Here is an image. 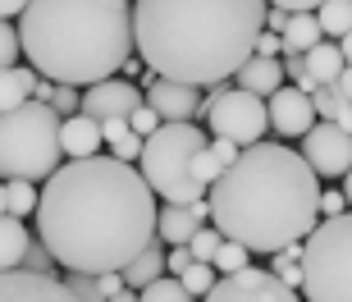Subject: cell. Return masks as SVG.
I'll use <instances>...</instances> for the list:
<instances>
[{"label":"cell","instance_id":"6da1fadb","mask_svg":"<svg viewBox=\"0 0 352 302\" xmlns=\"http://www.w3.org/2000/svg\"><path fill=\"white\" fill-rule=\"evenodd\" d=\"M156 193L129 160H69L41 184V248L69 275H124L156 243Z\"/></svg>","mask_w":352,"mask_h":302},{"label":"cell","instance_id":"7a4b0ae2","mask_svg":"<svg viewBox=\"0 0 352 302\" xmlns=\"http://www.w3.org/2000/svg\"><path fill=\"white\" fill-rule=\"evenodd\" d=\"M265 0H133L138 60L156 78L224 87L256 55Z\"/></svg>","mask_w":352,"mask_h":302},{"label":"cell","instance_id":"3957f363","mask_svg":"<svg viewBox=\"0 0 352 302\" xmlns=\"http://www.w3.org/2000/svg\"><path fill=\"white\" fill-rule=\"evenodd\" d=\"M210 220L229 243L248 252H284L311 238L320 224V179L284 142H256L229 165L210 188Z\"/></svg>","mask_w":352,"mask_h":302},{"label":"cell","instance_id":"277c9868","mask_svg":"<svg viewBox=\"0 0 352 302\" xmlns=\"http://www.w3.org/2000/svg\"><path fill=\"white\" fill-rule=\"evenodd\" d=\"M19 41L41 78L87 92L138 55L133 0H28Z\"/></svg>","mask_w":352,"mask_h":302},{"label":"cell","instance_id":"5b68a950","mask_svg":"<svg viewBox=\"0 0 352 302\" xmlns=\"http://www.w3.org/2000/svg\"><path fill=\"white\" fill-rule=\"evenodd\" d=\"M210 147V133L197 124H160L142 147V170L146 188L156 193L165 206H201L210 197V188L197 179V156Z\"/></svg>","mask_w":352,"mask_h":302},{"label":"cell","instance_id":"8992f818","mask_svg":"<svg viewBox=\"0 0 352 302\" xmlns=\"http://www.w3.org/2000/svg\"><path fill=\"white\" fill-rule=\"evenodd\" d=\"M60 124H65V119L41 101L5 110V115H0V179H5V184H14V179L46 184V179L60 170V156H65Z\"/></svg>","mask_w":352,"mask_h":302},{"label":"cell","instance_id":"52a82bcc","mask_svg":"<svg viewBox=\"0 0 352 302\" xmlns=\"http://www.w3.org/2000/svg\"><path fill=\"white\" fill-rule=\"evenodd\" d=\"M302 275L307 302H352V211L311 229Z\"/></svg>","mask_w":352,"mask_h":302},{"label":"cell","instance_id":"ba28073f","mask_svg":"<svg viewBox=\"0 0 352 302\" xmlns=\"http://www.w3.org/2000/svg\"><path fill=\"white\" fill-rule=\"evenodd\" d=\"M206 124L210 138H229L243 151L256 142H265V129H270V110H265L261 96L238 92V87H215L206 101Z\"/></svg>","mask_w":352,"mask_h":302},{"label":"cell","instance_id":"9c48e42d","mask_svg":"<svg viewBox=\"0 0 352 302\" xmlns=\"http://www.w3.org/2000/svg\"><path fill=\"white\" fill-rule=\"evenodd\" d=\"M201 302H302V293L288 289L284 279H274L261 266H248L238 275H220V284Z\"/></svg>","mask_w":352,"mask_h":302},{"label":"cell","instance_id":"30bf717a","mask_svg":"<svg viewBox=\"0 0 352 302\" xmlns=\"http://www.w3.org/2000/svg\"><path fill=\"white\" fill-rule=\"evenodd\" d=\"M302 160L316 170V179H343L352 170V133H343L339 124H316L302 138Z\"/></svg>","mask_w":352,"mask_h":302},{"label":"cell","instance_id":"8fae6325","mask_svg":"<svg viewBox=\"0 0 352 302\" xmlns=\"http://www.w3.org/2000/svg\"><path fill=\"white\" fill-rule=\"evenodd\" d=\"M142 105H146V87H138V83H129V78H105V83H96V87L82 92L78 115L105 124V119H129L133 110H142Z\"/></svg>","mask_w":352,"mask_h":302},{"label":"cell","instance_id":"7c38bea8","mask_svg":"<svg viewBox=\"0 0 352 302\" xmlns=\"http://www.w3.org/2000/svg\"><path fill=\"white\" fill-rule=\"evenodd\" d=\"M146 105L160 115V124H192L206 101H201V87H188V83L174 78H151L146 83Z\"/></svg>","mask_w":352,"mask_h":302},{"label":"cell","instance_id":"4fadbf2b","mask_svg":"<svg viewBox=\"0 0 352 302\" xmlns=\"http://www.w3.org/2000/svg\"><path fill=\"white\" fill-rule=\"evenodd\" d=\"M265 110H270V129L279 133V138H307V133L320 124L311 96L302 92V87H293V83H284V87L265 101Z\"/></svg>","mask_w":352,"mask_h":302},{"label":"cell","instance_id":"5bb4252c","mask_svg":"<svg viewBox=\"0 0 352 302\" xmlns=\"http://www.w3.org/2000/svg\"><path fill=\"white\" fill-rule=\"evenodd\" d=\"M0 302H78L60 275H32V270H5Z\"/></svg>","mask_w":352,"mask_h":302},{"label":"cell","instance_id":"9a60e30c","mask_svg":"<svg viewBox=\"0 0 352 302\" xmlns=\"http://www.w3.org/2000/svg\"><path fill=\"white\" fill-rule=\"evenodd\" d=\"M210 206L201 202V206H160V220H156V238L165 243V248H188L197 238V229L206 224Z\"/></svg>","mask_w":352,"mask_h":302},{"label":"cell","instance_id":"2e32d148","mask_svg":"<svg viewBox=\"0 0 352 302\" xmlns=\"http://www.w3.org/2000/svg\"><path fill=\"white\" fill-rule=\"evenodd\" d=\"M234 87H238V92L261 96V101H270V96L284 87V60H265V55H252L248 65L238 69Z\"/></svg>","mask_w":352,"mask_h":302},{"label":"cell","instance_id":"e0dca14e","mask_svg":"<svg viewBox=\"0 0 352 302\" xmlns=\"http://www.w3.org/2000/svg\"><path fill=\"white\" fill-rule=\"evenodd\" d=\"M60 147H65V156L69 160H87V156H101V147H105V133L96 119L87 115H74L60 124Z\"/></svg>","mask_w":352,"mask_h":302},{"label":"cell","instance_id":"ac0fdd59","mask_svg":"<svg viewBox=\"0 0 352 302\" xmlns=\"http://www.w3.org/2000/svg\"><path fill=\"white\" fill-rule=\"evenodd\" d=\"M41 74L32 65H14V69H0V115L5 110H19V105L32 101V92H37Z\"/></svg>","mask_w":352,"mask_h":302},{"label":"cell","instance_id":"d6986e66","mask_svg":"<svg viewBox=\"0 0 352 302\" xmlns=\"http://www.w3.org/2000/svg\"><path fill=\"white\" fill-rule=\"evenodd\" d=\"M28 248H32V238H28L23 220L0 215V275H5V270H23Z\"/></svg>","mask_w":352,"mask_h":302},{"label":"cell","instance_id":"ffe728a7","mask_svg":"<svg viewBox=\"0 0 352 302\" xmlns=\"http://www.w3.org/2000/svg\"><path fill=\"white\" fill-rule=\"evenodd\" d=\"M101 133H105V147H110V156H115V160H129V165H138V160H142L146 138H138V133H133L129 119H105Z\"/></svg>","mask_w":352,"mask_h":302},{"label":"cell","instance_id":"44dd1931","mask_svg":"<svg viewBox=\"0 0 352 302\" xmlns=\"http://www.w3.org/2000/svg\"><path fill=\"white\" fill-rule=\"evenodd\" d=\"M325 41V32H320V19L316 14H293L284 28V55H307L316 51Z\"/></svg>","mask_w":352,"mask_h":302},{"label":"cell","instance_id":"7402d4cb","mask_svg":"<svg viewBox=\"0 0 352 302\" xmlns=\"http://www.w3.org/2000/svg\"><path fill=\"white\" fill-rule=\"evenodd\" d=\"M156 279H165V243H160V238L124 270V284H129L133 293H142L146 284H156Z\"/></svg>","mask_w":352,"mask_h":302},{"label":"cell","instance_id":"603a6c76","mask_svg":"<svg viewBox=\"0 0 352 302\" xmlns=\"http://www.w3.org/2000/svg\"><path fill=\"white\" fill-rule=\"evenodd\" d=\"M343 51H339V41H320L316 51H307V74H311L320 87H334L339 83V74H343Z\"/></svg>","mask_w":352,"mask_h":302},{"label":"cell","instance_id":"cb8c5ba5","mask_svg":"<svg viewBox=\"0 0 352 302\" xmlns=\"http://www.w3.org/2000/svg\"><path fill=\"white\" fill-rule=\"evenodd\" d=\"M316 19H320L325 41H343L352 32V0H325V5L316 10Z\"/></svg>","mask_w":352,"mask_h":302},{"label":"cell","instance_id":"d4e9b609","mask_svg":"<svg viewBox=\"0 0 352 302\" xmlns=\"http://www.w3.org/2000/svg\"><path fill=\"white\" fill-rule=\"evenodd\" d=\"M5 206H10L14 220H23V215H37V206H41V188H37V184H23V179H14V184H5Z\"/></svg>","mask_w":352,"mask_h":302},{"label":"cell","instance_id":"484cf974","mask_svg":"<svg viewBox=\"0 0 352 302\" xmlns=\"http://www.w3.org/2000/svg\"><path fill=\"white\" fill-rule=\"evenodd\" d=\"M138 302H197V298L183 289V279L165 275V279H156V284H146V289L138 293Z\"/></svg>","mask_w":352,"mask_h":302},{"label":"cell","instance_id":"4316f807","mask_svg":"<svg viewBox=\"0 0 352 302\" xmlns=\"http://www.w3.org/2000/svg\"><path fill=\"white\" fill-rule=\"evenodd\" d=\"M183 289L192 293V298H206L210 289H215V284H220V270H215V266H201V261H192L188 266V270H183Z\"/></svg>","mask_w":352,"mask_h":302},{"label":"cell","instance_id":"83f0119b","mask_svg":"<svg viewBox=\"0 0 352 302\" xmlns=\"http://www.w3.org/2000/svg\"><path fill=\"white\" fill-rule=\"evenodd\" d=\"M215 270H220V275H238V270H248L252 266V252L243 248V243H229V238H224L220 243V252H215Z\"/></svg>","mask_w":352,"mask_h":302},{"label":"cell","instance_id":"f1b7e54d","mask_svg":"<svg viewBox=\"0 0 352 302\" xmlns=\"http://www.w3.org/2000/svg\"><path fill=\"white\" fill-rule=\"evenodd\" d=\"M220 243H224L220 229H215V224H201V229H197V238L188 243V252H192V261L210 266V261H215V252H220Z\"/></svg>","mask_w":352,"mask_h":302},{"label":"cell","instance_id":"f546056e","mask_svg":"<svg viewBox=\"0 0 352 302\" xmlns=\"http://www.w3.org/2000/svg\"><path fill=\"white\" fill-rule=\"evenodd\" d=\"M65 284H69V293H74L78 302H105L101 279L96 275H65Z\"/></svg>","mask_w":352,"mask_h":302},{"label":"cell","instance_id":"4dcf8cb0","mask_svg":"<svg viewBox=\"0 0 352 302\" xmlns=\"http://www.w3.org/2000/svg\"><path fill=\"white\" fill-rule=\"evenodd\" d=\"M23 55V41H19V32H14V23H5L0 19V69H14V60Z\"/></svg>","mask_w":352,"mask_h":302},{"label":"cell","instance_id":"1f68e13d","mask_svg":"<svg viewBox=\"0 0 352 302\" xmlns=\"http://www.w3.org/2000/svg\"><path fill=\"white\" fill-rule=\"evenodd\" d=\"M339 215H348V197H343V188L320 193V220H339Z\"/></svg>","mask_w":352,"mask_h":302},{"label":"cell","instance_id":"d6a6232c","mask_svg":"<svg viewBox=\"0 0 352 302\" xmlns=\"http://www.w3.org/2000/svg\"><path fill=\"white\" fill-rule=\"evenodd\" d=\"M23 270H32V275H55V257H51L46 248H37V243H32V248H28Z\"/></svg>","mask_w":352,"mask_h":302},{"label":"cell","instance_id":"836d02e7","mask_svg":"<svg viewBox=\"0 0 352 302\" xmlns=\"http://www.w3.org/2000/svg\"><path fill=\"white\" fill-rule=\"evenodd\" d=\"M129 124H133V133H138V138H151V133L160 129V115L151 110V105H142V110H133V115H129Z\"/></svg>","mask_w":352,"mask_h":302},{"label":"cell","instance_id":"e575fe53","mask_svg":"<svg viewBox=\"0 0 352 302\" xmlns=\"http://www.w3.org/2000/svg\"><path fill=\"white\" fill-rule=\"evenodd\" d=\"M210 156L220 160V170H229L238 156H243V147L238 142H229V138H210Z\"/></svg>","mask_w":352,"mask_h":302},{"label":"cell","instance_id":"d590c367","mask_svg":"<svg viewBox=\"0 0 352 302\" xmlns=\"http://www.w3.org/2000/svg\"><path fill=\"white\" fill-rule=\"evenodd\" d=\"M188 266H192V252H188V248H170V252H165V275L179 279Z\"/></svg>","mask_w":352,"mask_h":302},{"label":"cell","instance_id":"8d00e7d4","mask_svg":"<svg viewBox=\"0 0 352 302\" xmlns=\"http://www.w3.org/2000/svg\"><path fill=\"white\" fill-rule=\"evenodd\" d=\"M265 5H274V10H288V14H316L325 0H265Z\"/></svg>","mask_w":352,"mask_h":302},{"label":"cell","instance_id":"74e56055","mask_svg":"<svg viewBox=\"0 0 352 302\" xmlns=\"http://www.w3.org/2000/svg\"><path fill=\"white\" fill-rule=\"evenodd\" d=\"M288 19H293V14H288V10H274V5H270V10H265V28H270V32H279V37H284Z\"/></svg>","mask_w":352,"mask_h":302},{"label":"cell","instance_id":"f35d334b","mask_svg":"<svg viewBox=\"0 0 352 302\" xmlns=\"http://www.w3.org/2000/svg\"><path fill=\"white\" fill-rule=\"evenodd\" d=\"M96 279H101V293H105V302H110V298H119V293L129 289V284H124V275H96Z\"/></svg>","mask_w":352,"mask_h":302},{"label":"cell","instance_id":"ab89813d","mask_svg":"<svg viewBox=\"0 0 352 302\" xmlns=\"http://www.w3.org/2000/svg\"><path fill=\"white\" fill-rule=\"evenodd\" d=\"M329 92H334V96H343V101H352V65H348V69L339 74V83H334Z\"/></svg>","mask_w":352,"mask_h":302},{"label":"cell","instance_id":"60d3db41","mask_svg":"<svg viewBox=\"0 0 352 302\" xmlns=\"http://www.w3.org/2000/svg\"><path fill=\"white\" fill-rule=\"evenodd\" d=\"M23 10H28V0H0V19H23Z\"/></svg>","mask_w":352,"mask_h":302},{"label":"cell","instance_id":"b9f144b4","mask_svg":"<svg viewBox=\"0 0 352 302\" xmlns=\"http://www.w3.org/2000/svg\"><path fill=\"white\" fill-rule=\"evenodd\" d=\"M138 74H142V60H138V55H133V60H129V65H124V74H119V78H138Z\"/></svg>","mask_w":352,"mask_h":302},{"label":"cell","instance_id":"7bdbcfd3","mask_svg":"<svg viewBox=\"0 0 352 302\" xmlns=\"http://www.w3.org/2000/svg\"><path fill=\"white\" fill-rule=\"evenodd\" d=\"M339 51H343V65H352V32H348V37L339 41Z\"/></svg>","mask_w":352,"mask_h":302},{"label":"cell","instance_id":"ee69618b","mask_svg":"<svg viewBox=\"0 0 352 302\" xmlns=\"http://www.w3.org/2000/svg\"><path fill=\"white\" fill-rule=\"evenodd\" d=\"M343 197H348V211H352V170L343 174Z\"/></svg>","mask_w":352,"mask_h":302},{"label":"cell","instance_id":"f6af8a7d","mask_svg":"<svg viewBox=\"0 0 352 302\" xmlns=\"http://www.w3.org/2000/svg\"><path fill=\"white\" fill-rule=\"evenodd\" d=\"M110 302H138V293H133V289H124L119 298H110Z\"/></svg>","mask_w":352,"mask_h":302},{"label":"cell","instance_id":"bcb514c9","mask_svg":"<svg viewBox=\"0 0 352 302\" xmlns=\"http://www.w3.org/2000/svg\"><path fill=\"white\" fill-rule=\"evenodd\" d=\"M0 215H10V206H5V179H0Z\"/></svg>","mask_w":352,"mask_h":302}]
</instances>
